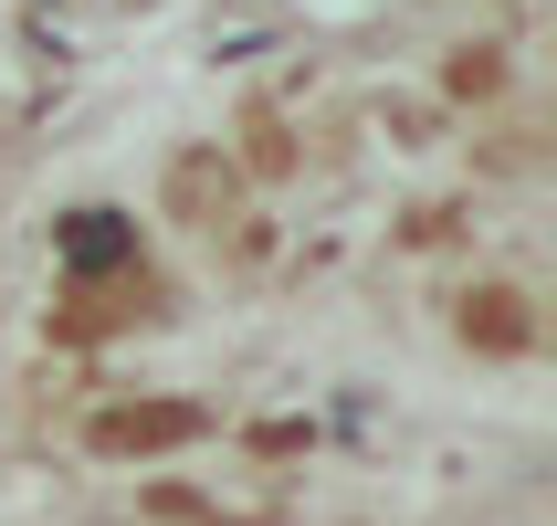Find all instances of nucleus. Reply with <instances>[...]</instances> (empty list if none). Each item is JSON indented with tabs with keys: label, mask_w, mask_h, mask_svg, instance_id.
<instances>
[{
	"label": "nucleus",
	"mask_w": 557,
	"mask_h": 526,
	"mask_svg": "<svg viewBox=\"0 0 557 526\" xmlns=\"http://www.w3.org/2000/svg\"><path fill=\"white\" fill-rule=\"evenodd\" d=\"M63 253H74V264H116V253H126L116 211H85V232H74V243H63Z\"/></svg>",
	"instance_id": "f257e3e1"
}]
</instances>
